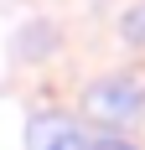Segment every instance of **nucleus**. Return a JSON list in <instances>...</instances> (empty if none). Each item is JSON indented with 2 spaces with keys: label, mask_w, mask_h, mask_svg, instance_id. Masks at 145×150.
<instances>
[{
  "label": "nucleus",
  "mask_w": 145,
  "mask_h": 150,
  "mask_svg": "<svg viewBox=\"0 0 145 150\" xmlns=\"http://www.w3.org/2000/svg\"><path fill=\"white\" fill-rule=\"evenodd\" d=\"M83 104H88V114H93V119L124 124V119H135V114L145 109V93H140V83H135V78H99V83H88Z\"/></svg>",
  "instance_id": "obj_1"
},
{
  "label": "nucleus",
  "mask_w": 145,
  "mask_h": 150,
  "mask_svg": "<svg viewBox=\"0 0 145 150\" xmlns=\"http://www.w3.org/2000/svg\"><path fill=\"white\" fill-rule=\"evenodd\" d=\"M26 140H31V150H88V145H93L88 129L72 124L68 114H42V119H31Z\"/></svg>",
  "instance_id": "obj_2"
},
{
  "label": "nucleus",
  "mask_w": 145,
  "mask_h": 150,
  "mask_svg": "<svg viewBox=\"0 0 145 150\" xmlns=\"http://www.w3.org/2000/svg\"><path fill=\"white\" fill-rule=\"evenodd\" d=\"M119 31H124L130 42H140V47H145V5H140V11H124V21H119Z\"/></svg>",
  "instance_id": "obj_3"
},
{
  "label": "nucleus",
  "mask_w": 145,
  "mask_h": 150,
  "mask_svg": "<svg viewBox=\"0 0 145 150\" xmlns=\"http://www.w3.org/2000/svg\"><path fill=\"white\" fill-rule=\"evenodd\" d=\"M88 150H135V145H130V140H93Z\"/></svg>",
  "instance_id": "obj_4"
}]
</instances>
